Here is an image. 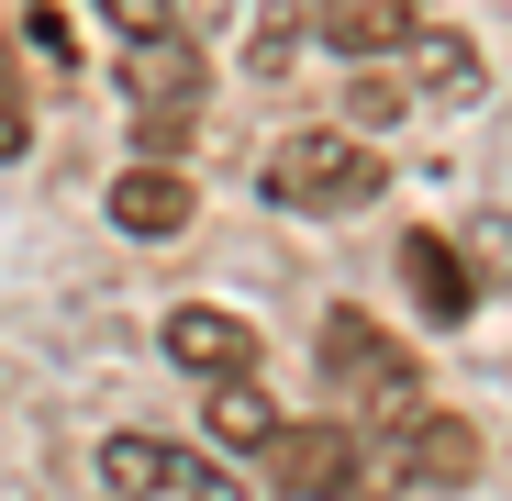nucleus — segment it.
I'll return each mask as SVG.
<instances>
[{"label":"nucleus","mask_w":512,"mask_h":501,"mask_svg":"<svg viewBox=\"0 0 512 501\" xmlns=\"http://www.w3.org/2000/svg\"><path fill=\"white\" fill-rule=\"evenodd\" d=\"M390 190V156H368L357 134H279L268 145V201L279 212H368Z\"/></svg>","instance_id":"nucleus-1"},{"label":"nucleus","mask_w":512,"mask_h":501,"mask_svg":"<svg viewBox=\"0 0 512 501\" xmlns=\"http://www.w3.org/2000/svg\"><path fill=\"white\" fill-rule=\"evenodd\" d=\"M312 357H323V390L357 412V435H379V424L412 412V346H390L368 312H323V346Z\"/></svg>","instance_id":"nucleus-2"},{"label":"nucleus","mask_w":512,"mask_h":501,"mask_svg":"<svg viewBox=\"0 0 512 501\" xmlns=\"http://www.w3.org/2000/svg\"><path fill=\"white\" fill-rule=\"evenodd\" d=\"M390 446L368 457V490H457L479 479V435L457 424V412H401V424H379Z\"/></svg>","instance_id":"nucleus-3"},{"label":"nucleus","mask_w":512,"mask_h":501,"mask_svg":"<svg viewBox=\"0 0 512 501\" xmlns=\"http://www.w3.org/2000/svg\"><path fill=\"white\" fill-rule=\"evenodd\" d=\"M101 490H112V501H245L223 468L156 446V435H112V446H101Z\"/></svg>","instance_id":"nucleus-4"},{"label":"nucleus","mask_w":512,"mask_h":501,"mask_svg":"<svg viewBox=\"0 0 512 501\" xmlns=\"http://www.w3.org/2000/svg\"><path fill=\"white\" fill-rule=\"evenodd\" d=\"M268 468H279V490H301V501H357V490H368L357 424H279V435H268Z\"/></svg>","instance_id":"nucleus-5"},{"label":"nucleus","mask_w":512,"mask_h":501,"mask_svg":"<svg viewBox=\"0 0 512 501\" xmlns=\"http://www.w3.org/2000/svg\"><path fill=\"white\" fill-rule=\"evenodd\" d=\"M156 346L179 357L190 379H256V323L223 312V301H179V312L156 323Z\"/></svg>","instance_id":"nucleus-6"},{"label":"nucleus","mask_w":512,"mask_h":501,"mask_svg":"<svg viewBox=\"0 0 512 501\" xmlns=\"http://www.w3.org/2000/svg\"><path fill=\"white\" fill-rule=\"evenodd\" d=\"M401 290H412L423 312H435V323H468V301H479V268L457 257L446 234H412V245H401Z\"/></svg>","instance_id":"nucleus-7"},{"label":"nucleus","mask_w":512,"mask_h":501,"mask_svg":"<svg viewBox=\"0 0 512 501\" xmlns=\"http://www.w3.org/2000/svg\"><path fill=\"white\" fill-rule=\"evenodd\" d=\"M312 34L346 56H390V45H412V0H312Z\"/></svg>","instance_id":"nucleus-8"},{"label":"nucleus","mask_w":512,"mask_h":501,"mask_svg":"<svg viewBox=\"0 0 512 501\" xmlns=\"http://www.w3.org/2000/svg\"><path fill=\"white\" fill-rule=\"evenodd\" d=\"M201 435H212L223 457H268L279 412H268V390H256V379H212V401H201Z\"/></svg>","instance_id":"nucleus-9"},{"label":"nucleus","mask_w":512,"mask_h":501,"mask_svg":"<svg viewBox=\"0 0 512 501\" xmlns=\"http://www.w3.org/2000/svg\"><path fill=\"white\" fill-rule=\"evenodd\" d=\"M112 223L123 234H179L190 223V179H179V167H123V179H112Z\"/></svg>","instance_id":"nucleus-10"},{"label":"nucleus","mask_w":512,"mask_h":501,"mask_svg":"<svg viewBox=\"0 0 512 501\" xmlns=\"http://www.w3.org/2000/svg\"><path fill=\"white\" fill-rule=\"evenodd\" d=\"M401 56H412V90L423 101H479V45L468 34H412Z\"/></svg>","instance_id":"nucleus-11"},{"label":"nucleus","mask_w":512,"mask_h":501,"mask_svg":"<svg viewBox=\"0 0 512 501\" xmlns=\"http://www.w3.org/2000/svg\"><path fill=\"white\" fill-rule=\"evenodd\" d=\"M190 90H201V67H190V45H179V34H145V45H134V101H156V112H179Z\"/></svg>","instance_id":"nucleus-12"},{"label":"nucleus","mask_w":512,"mask_h":501,"mask_svg":"<svg viewBox=\"0 0 512 501\" xmlns=\"http://www.w3.org/2000/svg\"><path fill=\"white\" fill-rule=\"evenodd\" d=\"M23 134H34V112H23V67L0 56V156H23Z\"/></svg>","instance_id":"nucleus-13"},{"label":"nucleus","mask_w":512,"mask_h":501,"mask_svg":"<svg viewBox=\"0 0 512 501\" xmlns=\"http://www.w3.org/2000/svg\"><path fill=\"white\" fill-rule=\"evenodd\" d=\"M101 12H112L134 45H145V34H167V23H179V0H101Z\"/></svg>","instance_id":"nucleus-14"},{"label":"nucleus","mask_w":512,"mask_h":501,"mask_svg":"<svg viewBox=\"0 0 512 501\" xmlns=\"http://www.w3.org/2000/svg\"><path fill=\"white\" fill-rule=\"evenodd\" d=\"M23 34H34V45L67 67V12H56V0H34V12H23Z\"/></svg>","instance_id":"nucleus-15"},{"label":"nucleus","mask_w":512,"mask_h":501,"mask_svg":"<svg viewBox=\"0 0 512 501\" xmlns=\"http://www.w3.org/2000/svg\"><path fill=\"white\" fill-rule=\"evenodd\" d=\"M479 268H490V279L512 290V223H490V234H479Z\"/></svg>","instance_id":"nucleus-16"}]
</instances>
